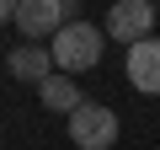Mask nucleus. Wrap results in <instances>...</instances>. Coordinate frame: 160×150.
Here are the masks:
<instances>
[{
    "label": "nucleus",
    "mask_w": 160,
    "mask_h": 150,
    "mask_svg": "<svg viewBox=\"0 0 160 150\" xmlns=\"http://www.w3.org/2000/svg\"><path fill=\"white\" fill-rule=\"evenodd\" d=\"M102 43H107V32L91 27V22H64V27L48 38L53 64H59L64 75H86V70H96V64H102Z\"/></svg>",
    "instance_id": "obj_1"
},
{
    "label": "nucleus",
    "mask_w": 160,
    "mask_h": 150,
    "mask_svg": "<svg viewBox=\"0 0 160 150\" xmlns=\"http://www.w3.org/2000/svg\"><path fill=\"white\" fill-rule=\"evenodd\" d=\"M69 139H75V150H112L118 145V113L86 97L69 113Z\"/></svg>",
    "instance_id": "obj_2"
},
{
    "label": "nucleus",
    "mask_w": 160,
    "mask_h": 150,
    "mask_svg": "<svg viewBox=\"0 0 160 150\" xmlns=\"http://www.w3.org/2000/svg\"><path fill=\"white\" fill-rule=\"evenodd\" d=\"M64 22H80V16L69 11V0H22V11L11 16V27H16L27 43H43V38H53Z\"/></svg>",
    "instance_id": "obj_3"
},
{
    "label": "nucleus",
    "mask_w": 160,
    "mask_h": 150,
    "mask_svg": "<svg viewBox=\"0 0 160 150\" xmlns=\"http://www.w3.org/2000/svg\"><path fill=\"white\" fill-rule=\"evenodd\" d=\"M155 22H160V11H155V0H112V11H107V38H118V43H144V38H155Z\"/></svg>",
    "instance_id": "obj_4"
},
{
    "label": "nucleus",
    "mask_w": 160,
    "mask_h": 150,
    "mask_svg": "<svg viewBox=\"0 0 160 150\" xmlns=\"http://www.w3.org/2000/svg\"><path fill=\"white\" fill-rule=\"evenodd\" d=\"M128 86L144 91V97H160V38H144L128 48Z\"/></svg>",
    "instance_id": "obj_5"
},
{
    "label": "nucleus",
    "mask_w": 160,
    "mask_h": 150,
    "mask_svg": "<svg viewBox=\"0 0 160 150\" xmlns=\"http://www.w3.org/2000/svg\"><path fill=\"white\" fill-rule=\"evenodd\" d=\"M6 70H11V81H32V86H43L59 64H53V48H43V43H22V48L6 54Z\"/></svg>",
    "instance_id": "obj_6"
},
{
    "label": "nucleus",
    "mask_w": 160,
    "mask_h": 150,
    "mask_svg": "<svg viewBox=\"0 0 160 150\" xmlns=\"http://www.w3.org/2000/svg\"><path fill=\"white\" fill-rule=\"evenodd\" d=\"M38 97H43V107H48V113H64V118L86 102V97H80V86H75V75H64V70H53V75H48V81L38 86Z\"/></svg>",
    "instance_id": "obj_7"
}]
</instances>
